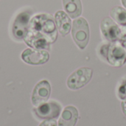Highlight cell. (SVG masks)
Masks as SVG:
<instances>
[{
  "instance_id": "cell-5",
  "label": "cell",
  "mask_w": 126,
  "mask_h": 126,
  "mask_svg": "<svg viewBox=\"0 0 126 126\" xmlns=\"http://www.w3.org/2000/svg\"><path fill=\"white\" fill-rule=\"evenodd\" d=\"M92 77V69L83 67L75 71L67 80V86L70 89L77 90L86 85Z\"/></svg>"
},
{
  "instance_id": "cell-3",
  "label": "cell",
  "mask_w": 126,
  "mask_h": 126,
  "mask_svg": "<svg viewBox=\"0 0 126 126\" xmlns=\"http://www.w3.org/2000/svg\"><path fill=\"white\" fill-rule=\"evenodd\" d=\"M72 35L80 49L86 48L89 40V28L88 22L84 18L80 17L73 21Z\"/></svg>"
},
{
  "instance_id": "cell-11",
  "label": "cell",
  "mask_w": 126,
  "mask_h": 126,
  "mask_svg": "<svg viewBox=\"0 0 126 126\" xmlns=\"http://www.w3.org/2000/svg\"><path fill=\"white\" fill-rule=\"evenodd\" d=\"M55 20L58 31L61 35L65 36L69 34L71 30L72 21L68 15L63 11L59 10L55 15Z\"/></svg>"
},
{
  "instance_id": "cell-14",
  "label": "cell",
  "mask_w": 126,
  "mask_h": 126,
  "mask_svg": "<svg viewBox=\"0 0 126 126\" xmlns=\"http://www.w3.org/2000/svg\"><path fill=\"white\" fill-rule=\"evenodd\" d=\"M118 96L122 100H126V83L122 85L118 90Z\"/></svg>"
},
{
  "instance_id": "cell-10",
  "label": "cell",
  "mask_w": 126,
  "mask_h": 126,
  "mask_svg": "<svg viewBox=\"0 0 126 126\" xmlns=\"http://www.w3.org/2000/svg\"><path fill=\"white\" fill-rule=\"evenodd\" d=\"M78 120V111L74 106L66 107L62 112L58 126H75Z\"/></svg>"
},
{
  "instance_id": "cell-13",
  "label": "cell",
  "mask_w": 126,
  "mask_h": 126,
  "mask_svg": "<svg viewBox=\"0 0 126 126\" xmlns=\"http://www.w3.org/2000/svg\"><path fill=\"white\" fill-rule=\"evenodd\" d=\"M112 18L117 24L123 27L126 26V10L120 6H116L113 7L110 13Z\"/></svg>"
},
{
  "instance_id": "cell-6",
  "label": "cell",
  "mask_w": 126,
  "mask_h": 126,
  "mask_svg": "<svg viewBox=\"0 0 126 126\" xmlns=\"http://www.w3.org/2000/svg\"><path fill=\"white\" fill-rule=\"evenodd\" d=\"M35 115L41 120H52L59 117L61 111V106L55 102L44 103L33 109Z\"/></svg>"
},
{
  "instance_id": "cell-17",
  "label": "cell",
  "mask_w": 126,
  "mask_h": 126,
  "mask_svg": "<svg viewBox=\"0 0 126 126\" xmlns=\"http://www.w3.org/2000/svg\"><path fill=\"white\" fill-rule=\"evenodd\" d=\"M121 41V45L123 46V47L125 49L126 52V40H120Z\"/></svg>"
},
{
  "instance_id": "cell-12",
  "label": "cell",
  "mask_w": 126,
  "mask_h": 126,
  "mask_svg": "<svg viewBox=\"0 0 126 126\" xmlns=\"http://www.w3.org/2000/svg\"><path fill=\"white\" fill-rule=\"evenodd\" d=\"M63 5L66 13L72 18L79 17L82 13L80 0H63Z\"/></svg>"
},
{
  "instance_id": "cell-18",
  "label": "cell",
  "mask_w": 126,
  "mask_h": 126,
  "mask_svg": "<svg viewBox=\"0 0 126 126\" xmlns=\"http://www.w3.org/2000/svg\"><path fill=\"white\" fill-rule=\"evenodd\" d=\"M122 3H123V6L126 8V0H122Z\"/></svg>"
},
{
  "instance_id": "cell-1",
  "label": "cell",
  "mask_w": 126,
  "mask_h": 126,
  "mask_svg": "<svg viewBox=\"0 0 126 126\" xmlns=\"http://www.w3.org/2000/svg\"><path fill=\"white\" fill-rule=\"evenodd\" d=\"M57 38V30L52 16L42 13L30 19L29 31L24 41L30 47L49 49L51 44Z\"/></svg>"
},
{
  "instance_id": "cell-4",
  "label": "cell",
  "mask_w": 126,
  "mask_h": 126,
  "mask_svg": "<svg viewBox=\"0 0 126 126\" xmlns=\"http://www.w3.org/2000/svg\"><path fill=\"white\" fill-rule=\"evenodd\" d=\"M31 15L32 11L24 10L18 13L16 17L12 28L13 35L16 39L21 41L27 36L29 31Z\"/></svg>"
},
{
  "instance_id": "cell-7",
  "label": "cell",
  "mask_w": 126,
  "mask_h": 126,
  "mask_svg": "<svg viewBox=\"0 0 126 126\" xmlns=\"http://www.w3.org/2000/svg\"><path fill=\"white\" fill-rule=\"evenodd\" d=\"M100 29L103 36L111 42H115L121 38L122 30L111 18L106 17L101 21Z\"/></svg>"
},
{
  "instance_id": "cell-15",
  "label": "cell",
  "mask_w": 126,
  "mask_h": 126,
  "mask_svg": "<svg viewBox=\"0 0 126 126\" xmlns=\"http://www.w3.org/2000/svg\"><path fill=\"white\" fill-rule=\"evenodd\" d=\"M39 126H57V123H56V120L54 119L46 120L43 123H41Z\"/></svg>"
},
{
  "instance_id": "cell-16",
  "label": "cell",
  "mask_w": 126,
  "mask_h": 126,
  "mask_svg": "<svg viewBox=\"0 0 126 126\" xmlns=\"http://www.w3.org/2000/svg\"><path fill=\"white\" fill-rule=\"evenodd\" d=\"M122 108H123V111L126 116V100H124V101H123L122 103Z\"/></svg>"
},
{
  "instance_id": "cell-9",
  "label": "cell",
  "mask_w": 126,
  "mask_h": 126,
  "mask_svg": "<svg viewBox=\"0 0 126 126\" xmlns=\"http://www.w3.org/2000/svg\"><path fill=\"white\" fill-rule=\"evenodd\" d=\"M49 55L48 52L41 49H27L21 53V59L30 65H40L48 61Z\"/></svg>"
},
{
  "instance_id": "cell-2",
  "label": "cell",
  "mask_w": 126,
  "mask_h": 126,
  "mask_svg": "<svg viewBox=\"0 0 126 126\" xmlns=\"http://www.w3.org/2000/svg\"><path fill=\"white\" fill-rule=\"evenodd\" d=\"M101 52L112 66L119 67L126 63V52L120 43L115 41L109 45H104Z\"/></svg>"
},
{
  "instance_id": "cell-8",
  "label": "cell",
  "mask_w": 126,
  "mask_h": 126,
  "mask_svg": "<svg viewBox=\"0 0 126 126\" xmlns=\"http://www.w3.org/2000/svg\"><path fill=\"white\" fill-rule=\"evenodd\" d=\"M51 93V86L47 80H41L38 82L35 86L32 95V103L33 106H38L46 103L49 98Z\"/></svg>"
}]
</instances>
